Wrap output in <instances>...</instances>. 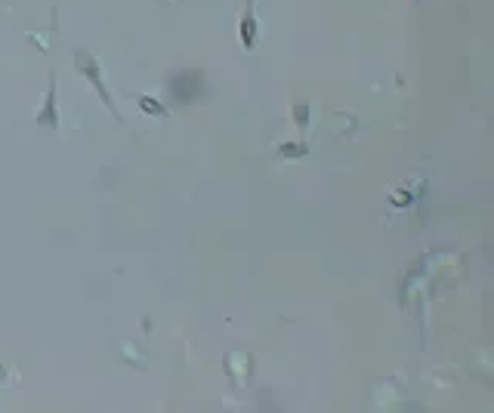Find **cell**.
I'll use <instances>...</instances> for the list:
<instances>
[{
	"label": "cell",
	"instance_id": "obj_1",
	"mask_svg": "<svg viewBox=\"0 0 494 413\" xmlns=\"http://www.w3.org/2000/svg\"><path fill=\"white\" fill-rule=\"evenodd\" d=\"M167 92L170 99H176L180 105H188L195 99L204 96V71L198 68H182V71H173L167 77Z\"/></svg>",
	"mask_w": 494,
	"mask_h": 413
},
{
	"label": "cell",
	"instance_id": "obj_2",
	"mask_svg": "<svg viewBox=\"0 0 494 413\" xmlns=\"http://www.w3.org/2000/svg\"><path fill=\"white\" fill-rule=\"evenodd\" d=\"M75 62H77V68H81V74L93 84V90L99 92V99H102V105H106L108 111H112V117L118 123H124V117H121V111L114 108V99H112V92H108V86H106V77H102V65H99V59L96 55H90L87 49H77L75 53Z\"/></svg>",
	"mask_w": 494,
	"mask_h": 413
},
{
	"label": "cell",
	"instance_id": "obj_3",
	"mask_svg": "<svg viewBox=\"0 0 494 413\" xmlns=\"http://www.w3.org/2000/svg\"><path fill=\"white\" fill-rule=\"evenodd\" d=\"M257 16H254V0H247V6H244V16H241V47L244 49H254L257 47Z\"/></svg>",
	"mask_w": 494,
	"mask_h": 413
},
{
	"label": "cell",
	"instance_id": "obj_4",
	"mask_svg": "<svg viewBox=\"0 0 494 413\" xmlns=\"http://www.w3.org/2000/svg\"><path fill=\"white\" fill-rule=\"evenodd\" d=\"M38 123L47 129H56L59 127V114H56V77H50V92H47V102L38 114Z\"/></svg>",
	"mask_w": 494,
	"mask_h": 413
},
{
	"label": "cell",
	"instance_id": "obj_5",
	"mask_svg": "<svg viewBox=\"0 0 494 413\" xmlns=\"http://www.w3.org/2000/svg\"><path fill=\"white\" fill-rule=\"evenodd\" d=\"M139 108H143L145 114H155V117H167V108H164V105H158L155 99H149V96H139Z\"/></svg>",
	"mask_w": 494,
	"mask_h": 413
},
{
	"label": "cell",
	"instance_id": "obj_6",
	"mask_svg": "<svg viewBox=\"0 0 494 413\" xmlns=\"http://www.w3.org/2000/svg\"><path fill=\"white\" fill-rule=\"evenodd\" d=\"M278 148H282L284 158H303V154H306V145H303V142H297V145L294 142H282Z\"/></svg>",
	"mask_w": 494,
	"mask_h": 413
},
{
	"label": "cell",
	"instance_id": "obj_7",
	"mask_svg": "<svg viewBox=\"0 0 494 413\" xmlns=\"http://www.w3.org/2000/svg\"><path fill=\"white\" fill-rule=\"evenodd\" d=\"M294 117L300 121V129H306V127H309V105H306V102L294 105Z\"/></svg>",
	"mask_w": 494,
	"mask_h": 413
}]
</instances>
